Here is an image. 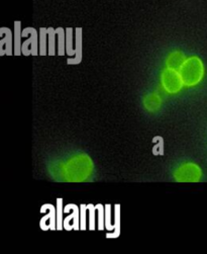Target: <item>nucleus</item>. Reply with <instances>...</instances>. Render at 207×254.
<instances>
[{
    "label": "nucleus",
    "instance_id": "4",
    "mask_svg": "<svg viewBox=\"0 0 207 254\" xmlns=\"http://www.w3.org/2000/svg\"><path fill=\"white\" fill-rule=\"evenodd\" d=\"M161 83L163 88L171 94L179 92L184 85L180 72L170 68L163 70L161 74Z\"/></svg>",
    "mask_w": 207,
    "mask_h": 254
},
{
    "label": "nucleus",
    "instance_id": "12",
    "mask_svg": "<svg viewBox=\"0 0 207 254\" xmlns=\"http://www.w3.org/2000/svg\"><path fill=\"white\" fill-rule=\"evenodd\" d=\"M96 211H98V230L102 231L105 227V208L101 204L95 206Z\"/></svg>",
    "mask_w": 207,
    "mask_h": 254
},
{
    "label": "nucleus",
    "instance_id": "11",
    "mask_svg": "<svg viewBox=\"0 0 207 254\" xmlns=\"http://www.w3.org/2000/svg\"><path fill=\"white\" fill-rule=\"evenodd\" d=\"M114 232L112 234L108 233L107 238H117L120 235V205H115V223H114Z\"/></svg>",
    "mask_w": 207,
    "mask_h": 254
},
{
    "label": "nucleus",
    "instance_id": "15",
    "mask_svg": "<svg viewBox=\"0 0 207 254\" xmlns=\"http://www.w3.org/2000/svg\"><path fill=\"white\" fill-rule=\"evenodd\" d=\"M153 140H156L158 143L155 145L153 147V154L154 155H164V139L163 137H160V136H157L155 137Z\"/></svg>",
    "mask_w": 207,
    "mask_h": 254
},
{
    "label": "nucleus",
    "instance_id": "2",
    "mask_svg": "<svg viewBox=\"0 0 207 254\" xmlns=\"http://www.w3.org/2000/svg\"><path fill=\"white\" fill-rule=\"evenodd\" d=\"M179 72L181 74V77H182L184 85L191 87L199 84L202 81L205 68L202 60L199 57L192 56L187 58L186 62L183 64Z\"/></svg>",
    "mask_w": 207,
    "mask_h": 254
},
{
    "label": "nucleus",
    "instance_id": "5",
    "mask_svg": "<svg viewBox=\"0 0 207 254\" xmlns=\"http://www.w3.org/2000/svg\"><path fill=\"white\" fill-rule=\"evenodd\" d=\"M64 210H73V213L70 214L67 218H65L63 226L65 230H79L80 229V209L74 204H69L64 208Z\"/></svg>",
    "mask_w": 207,
    "mask_h": 254
},
{
    "label": "nucleus",
    "instance_id": "14",
    "mask_svg": "<svg viewBox=\"0 0 207 254\" xmlns=\"http://www.w3.org/2000/svg\"><path fill=\"white\" fill-rule=\"evenodd\" d=\"M63 199L62 198H58L57 199V230L61 231L64 226H63V223H64V220H63V215L62 213H64V209H63Z\"/></svg>",
    "mask_w": 207,
    "mask_h": 254
},
{
    "label": "nucleus",
    "instance_id": "16",
    "mask_svg": "<svg viewBox=\"0 0 207 254\" xmlns=\"http://www.w3.org/2000/svg\"><path fill=\"white\" fill-rule=\"evenodd\" d=\"M111 205L105 206V228L109 231L114 230V225H111Z\"/></svg>",
    "mask_w": 207,
    "mask_h": 254
},
{
    "label": "nucleus",
    "instance_id": "19",
    "mask_svg": "<svg viewBox=\"0 0 207 254\" xmlns=\"http://www.w3.org/2000/svg\"><path fill=\"white\" fill-rule=\"evenodd\" d=\"M54 31L52 30V34L49 37V55H54L55 54V40H54Z\"/></svg>",
    "mask_w": 207,
    "mask_h": 254
},
{
    "label": "nucleus",
    "instance_id": "13",
    "mask_svg": "<svg viewBox=\"0 0 207 254\" xmlns=\"http://www.w3.org/2000/svg\"><path fill=\"white\" fill-rule=\"evenodd\" d=\"M1 55H11V35L9 31H7V35L1 40Z\"/></svg>",
    "mask_w": 207,
    "mask_h": 254
},
{
    "label": "nucleus",
    "instance_id": "17",
    "mask_svg": "<svg viewBox=\"0 0 207 254\" xmlns=\"http://www.w3.org/2000/svg\"><path fill=\"white\" fill-rule=\"evenodd\" d=\"M87 209H88V211H89V225H90V230L91 231H93L94 229H95V211H96V208H95V206H93V205H91V204H89V205H87Z\"/></svg>",
    "mask_w": 207,
    "mask_h": 254
},
{
    "label": "nucleus",
    "instance_id": "9",
    "mask_svg": "<svg viewBox=\"0 0 207 254\" xmlns=\"http://www.w3.org/2000/svg\"><path fill=\"white\" fill-rule=\"evenodd\" d=\"M21 53L27 56L30 54L38 55V37L35 30H32L31 38L23 43L21 47Z\"/></svg>",
    "mask_w": 207,
    "mask_h": 254
},
{
    "label": "nucleus",
    "instance_id": "1",
    "mask_svg": "<svg viewBox=\"0 0 207 254\" xmlns=\"http://www.w3.org/2000/svg\"><path fill=\"white\" fill-rule=\"evenodd\" d=\"M93 168V161L87 154L72 157L63 165V180L69 183L85 182L92 174Z\"/></svg>",
    "mask_w": 207,
    "mask_h": 254
},
{
    "label": "nucleus",
    "instance_id": "10",
    "mask_svg": "<svg viewBox=\"0 0 207 254\" xmlns=\"http://www.w3.org/2000/svg\"><path fill=\"white\" fill-rule=\"evenodd\" d=\"M77 33H78V35H77V43H76V57L75 59H69L68 63L69 64H78L81 62L82 60V38H81V35H80V30H77Z\"/></svg>",
    "mask_w": 207,
    "mask_h": 254
},
{
    "label": "nucleus",
    "instance_id": "8",
    "mask_svg": "<svg viewBox=\"0 0 207 254\" xmlns=\"http://www.w3.org/2000/svg\"><path fill=\"white\" fill-rule=\"evenodd\" d=\"M187 58L183 52H181V51H175V52H172L168 56L166 60V65H167V68L180 71V69L182 68Z\"/></svg>",
    "mask_w": 207,
    "mask_h": 254
},
{
    "label": "nucleus",
    "instance_id": "7",
    "mask_svg": "<svg viewBox=\"0 0 207 254\" xmlns=\"http://www.w3.org/2000/svg\"><path fill=\"white\" fill-rule=\"evenodd\" d=\"M143 104H144V107L146 108V110L148 112L155 113V112H157V111H159L161 109L162 104H163V100H162L161 96L158 93L152 92V93L147 94L144 97Z\"/></svg>",
    "mask_w": 207,
    "mask_h": 254
},
{
    "label": "nucleus",
    "instance_id": "6",
    "mask_svg": "<svg viewBox=\"0 0 207 254\" xmlns=\"http://www.w3.org/2000/svg\"><path fill=\"white\" fill-rule=\"evenodd\" d=\"M45 208L49 209L50 212L49 214H47L40 222V227L41 229L44 231H48V230H52V231H55L57 229V222H56V209L53 205L51 204H46L44 205Z\"/></svg>",
    "mask_w": 207,
    "mask_h": 254
},
{
    "label": "nucleus",
    "instance_id": "18",
    "mask_svg": "<svg viewBox=\"0 0 207 254\" xmlns=\"http://www.w3.org/2000/svg\"><path fill=\"white\" fill-rule=\"evenodd\" d=\"M86 205H81L80 207V229L82 231L86 230V211H87Z\"/></svg>",
    "mask_w": 207,
    "mask_h": 254
},
{
    "label": "nucleus",
    "instance_id": "20",
    "mask_svg": "<svg viewBox=\"0 0 207 254\" xmlns=\"http://www.w3.org/2000/svg\"><path fill=\"white\" fill-rule=\"evenodd\" d=\"M46 31L45 30H42V34H41V55H46L47 52H46Z\"/></svg>",
    "mask_w": 207,
    "mask_h": 254
},
{
    "label": "nucleus",
    "instance_id": "3",
    "mask_svg": "<svg viewBox=\"0 0 207 254\" xmlns=\"http://www.w3.org/2000/svg\"><path fill=\"white\" fill-rule=\"evenodd\" d=\"M173 175L178 183H198L202 177V170L197 164L188 162L180 165Z\"/></svg>",
    "mask_w": 207,
    "mask_h": 254
}]
</instances>
